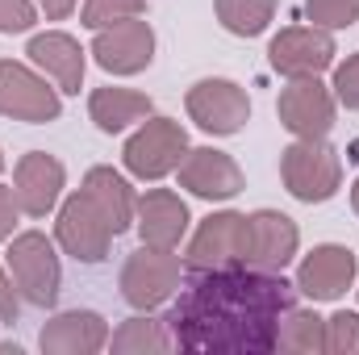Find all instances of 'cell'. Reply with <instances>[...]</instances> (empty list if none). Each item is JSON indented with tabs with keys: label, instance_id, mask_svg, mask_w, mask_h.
I'll return each instance as SVG.
<instances>
[{
	"label": "cell",
	"instance_id": "cell-26",
	"mask_svg": "<svg viewBox=\"0 0 359 355\" xmlns=\"http://www.w3.org/2000/svg\"><path fill=\"white\" fill-rule=\"evenodd\" d=\"M305 17L318 29H347L359 21V0H305Z\"/></svg>",
	"mask_w": 359,
	"mask_h": 355
},
{
	"label": "cell",
	"instance_id": "cell-25",
	"mask_svg": "<svg viewBox=\"0 0 359 355\" xmlns=\"http://www.w3.org/2000/svg\"><path fill=\"white\" fill-rule=\"evenodd\" d=\"M130 17H147V0H84L80 8V25H88L92 34Z\"/></svg>",
	"mask_w": 359,
	"mask_h": 355
},
{
	"label": "cell",
	"instance_id": "cell-30",
	"mask_svg": "<svg viewBox=\"0 0 359 355\" xmlns=\"http://www.w3.org/2000/svg\"><path fill=\"white\" fill-rule=\"evenodd\" d=\"M17 213H21V205H17V196H13V184H0V243L13 239Z\"/></svg>",
	"mask_w": 359,
	"mask_h": 355
},
{
	"label": "cell",
	"instance_id": "cell-11",
	"mask_svg": "<svg viewBox=\"0 0 359 355\" xmlns=\"http://www.w3.org/2000/svg\"><path fill=\"white\" fill-rule=\"evenodd\" d=\"M334 38L330 29L318 25H288L271 38L268 63L271 72H280L284 80H305V76H322L334 67Z\"/></svg>",
	"mask_w": 359,
	"mask_h": 355
},
{
	"label": "cell",
	"instance_id": "cell-1",
	"mask_svg": "<svg viewBox=\"0 0 359 355\" xmlns=\"http://www.w3.org/2000/svg\"><path fill=\"white\" fill-rule=\"evenodd\" d=\"M292 305H297V284H288L284 272L243 264L196 272V280L180 288L163 322L180 351L268 355L276 351L280 318Z\"/></svg>",
	"mask_w": 359,
	"mask_h": 355
},
{
	"label": "cell",
	"instance_id": "cell-14",
	"mask_svg": "<svg viewBox=\"0 0 359 355\" xmlns=\"http://www.w3.org/2000/svg\"><path fill=\"white\" fill-rule=\"evenodd\" d=\"M63 188H67V168L55 155L29 151V155L17 159V168H13V196H17L25 217H46L50 209H59Z\"/></svg>",
	"mask_w": 359,
	"mask_h": 355
},
{
	"label": "cell",
	"instance_id": "cell-19",
	"mask_svg": "<svg viewBox=\"0 0 359 355\" xmlns=\"http://www.w3.org/2000/svg\"><path fill=\"white\" fill-rule=\"evenodd\" d=\"M247 217H251V260L247 264L264 267V272H284L301 251L297 222L280 209H255Z\"/></svg>",
	"mask_w": 359,
	"mask_h": 355
},
{
	"label": "cell",
	"instance_id": "cell-7",
	"mask_svg": "<svg viewBox=\"0 0 359 355\" xmlns=\"http://www.w3.org/2000/svg\"><path fill=\"white\" fill-rule=\"evenodd\" d=\"M63 96L50 88L42 72H34L21 59H0V117L25 121V126H46L59 121Z\"/></svg>",
	"mask_w": 359,
	"mask_h": 355
},
{
	"label": "cell",
	"instance_id": "cell-10",
	"mask_svg": "<svg viewBox=\"0 0 359 355\" xmlns=\"http://www.w3.org/2000/svg\"><path fill=\"white\" fill-rule=\"evenodd\" d=\"M276 113L292 138H326L334 130L339 100L322 84V76H305V80H288V88H280Z\"/></svg>",
	"mask_w": 359,
	"mask_h": 355
},
{
	"label": "cell",
	"instance_id": "cell-2",
	"mask_svg": "<svg viewBox=\"0 0 359 355\" xmlns=\"http://www.w3.org/2000/svg\"><path fill=\"white\" fill-rule=\"evenodd\" d=\"M4 267L21 293L25 305L34 309H50L59 301V288H63V267L55 255V243L42 234V230H21L8 239V251H4Z\"/></svg>",
	"mask_w": 359,
	"mask_h": 355
},
{
	"label": "cell",
	"instance_id": "cell-31",
	"mask_svg": "<svg viewBox=\"0 0 359 355\" xmlns=\"http://www.w3.org/2000/svg\"><path fill=\"white\" fill-rule=\"evenodd\" d=\"M17 314H21V293H17L13 276L0 267V322H17Z\"/></svg>",
	"mask_w": 359,
	"mask_h": 355
},
{
	"label": "cell",
	"instance_id": "cell-17",
	"mask_svg": "<svg viewBox=\"0 0 359 355\" xmlns=\"http://www.w3.org/2000/svg\"><path fill=\"white\" fill-rule=\"evenodd\" d=\"M188 205L180 201V192L172 188H147L138 196V217L134 230L142 239V247H159V251H176L188 234Z\"/></svg>",
	"mask_w": 359,
	"mask_h": 355
},
{
	"label": "cell",
	"instance_id": "cell-23",
	"mask_svg": "<svg viewBox=\"0 0 359 355\" xmlns=\"http://www.w3.org/2000/svg\"><path fill=\"white\" fill-rule=\"evenodd\" d=\"M276 351H297V355L326 351V318H318L313 309H297V305H292V309L280 318Z\"/></svg>",
	"mask_w": 359,
	"mask_h": 355
},
{
	"label": "cell",
	"instance_id": "cell-21",
	"mask_svg": "<svg viewBox=\"0 0 359 355\" xmlns=\"http://www.w3.org/2000/svg\"><path fill=\"white\" fill-rule=\"evenodd\" d=\"M155 113V100L147 92H134V88H96L88 96V117L96 121L100 134H121L138 121H147Z\"/></svg>",
	"mask_w": 359,
	"mask_h": 355
},
{
	"label": "cell",
	"instance_id": "cell-15",
	"mask_svg": "<svg viewBox=\"0 0 359 355\" xmlns=\"http://www.w3.org/2000/svg\"><path fill=\"white\" fill-rule=\"evenodd\" d=\"M176 176H180V188H188L201 201H234L247 188L243 168L217 147H188Z\"/></svg>",
	"mask_w": 359,
	"mask_h": 355
},
{
	"label": "cell",
	"instance_id": "cell-29",
	"mask_svg": "<svg viewBox=\"0 0 359 355\" xmlns=\"http://www.w3.org/2000/svg\"><path fill=\"white\" fill-rule=\"evenodd\" d=\"M38 21L34 0H0V34H29Z\"/></svg>",
	"mask_w": 359,
	"mask_h": 355
},
{
	"label": "cell",
	"instance_id": "cell-22",
	"mask_svg": "<svg viewBox=\"0 0 359 355\" xmlns=\"http://www.w3.org/2000/svg\"><path fill=\"white\" fill-rule=\"evenodd\" d=\"M109 347L117 355H147V351H172V330L163 318H151L147 309H138V318H126L113 335H109Z\"/></svg>",
	"mask_w": 359,
	"mask_h": 355
},
{
	"label": "cell",
	"instance_id": "cell-8",
	"mask_svg": "<svg viewBox=\"0 0 359 355\" xmlns=\"http://www.w3.org/2000/svg\"><path fill=\"white\" fill-rule=\"evenodd\" d=\"M184 109L213 138H230V134H238L251 121V96H247V88L234 84V80H222V76L196 80L188 88V96H184Z\"/></svg>",
	"mask_w": 359,
	"mask_h": 355
},
{
	"label": "cell",
	"instance_id": "cell-24",
	"mask_svg": "<svg viewBox=\"0 0 359 355\" xmlns=\"http://www.w3.org/2000/svg\"><path fill=\"white\" fill-rule=\"evenodd\" d=\"M217 21L234 38H259L276 17V0H213Z\"/></svg>",
	"mask_w": 359,
	"mask_h": 355
},
{
	"label": "cell",
	"instance_id": "cell-13",
	"mask_svg": "<svg viewBox=\"0 0 359 355\" xmlns=\"http://www.w3.org/2000/svg\"><path fill=\"white\" fill-rule=\"evenodd\" d=\"M359 276V260L343 243H318L297 267V293L309 301H339Z\"/></svg>",
	"mask_w": 359,
	"mask_h": 355
},
{
	"label": "cell",
	"instance_id": "cell-20",
	"mask_svg": "<svg viewBox=\"0 0 359 355\" xmlns=\"http://www.w3.org/2000/svg\"><path fill=\"white\" fill-rule=\"evenodd\" d=\"M80 188L88 192L92 205L104 213V222L113 226V234L134 230V217H138V196H134L130 180L121 176V172H113V168H92Z\"/></svg>",
	"mask_w": 359,
	"mask_h": 355
},
{
	"label": "cell",
	"instance_id": "cell-16",
	"mask_svg": "<svg viewBox=\"0 0 359 355\" xmlns=\"http://www.w3.org/2000/svg\"><path fill=\"white\" fill-rule=\"evenodd\" d=\"M25 55H29V63H34L59 92L76 96V92L84 88V67H88L84 55H88V51H84L72 34H63V29L34 34L29 46H25Z\"/></svg>",
	"mask_w": 359,
	"mask_h": 355
},
{
	"label": "cell",
	"instance_id": "cell-5",
	"mask_svg": "<svg viewBox=\"0 0 359 355\" xmlns=\"http://www.w3.org/2000/svg\"><path fill=\"white\" fill-rule=\"evenodd\" d=\"M247 260H251V217L234 213V209L209 213L196 226V234L188 239V251H184V264L192 272L243 267Z\"/></svg>",
	"mask_w": 359,
	"mask_h": 355
},
{
	"label": "cell",
	"instance_id": "cell-4",
	"mask_svg": "<svg viewBox=\"0 0 359 355\" xmlns=\"http://www.w3.org/2000/svg\"><path fill=\"white\" fill-rule=\"evenodd\" d=\"M184 155H188V130L180 126L176 117H163V113H151L147 121H138V130L121 147L126 172L138 180L172 176L184 163Z\"/></svg>",
	"mask_w": 359,
	"mask_h": 355
},
{
	"label": "cell",
	"instance_id": "cell-28",
	"mask_svg": "<svg viewBox=\"0 0 359 355\" xmlns=\"http://www.w3.org/2000/svg\"><path fill=\"white\" fill-rule=\"evenodd\" d=\"M330 92H334L339 105H347V109L359 113V51L347 55V63L334 67V84H330Z\"/></svg>",
	"mask_w": 359,
	"mask_h": 355
},
{
	"label": "cell",
	"instance_id": "cell-18",
	"mask_svg": "<svg viewBox=\"0 0 359 355\" xmlns=\"http://www.w3.org/2000/svg\"><path fill=\"white\" fill-rule=\"evenodd\" d=\"M38 347L46 355H96L109 347V322L96 309H63L42 326Z\"/></svg>",
	"mask_w": 359,
	"mask_h": 355
},
{
	"label": "cell",
	"instance_id": "cell-27",
	"mask_svg": "<svg viewBox=\"0 0 359 355\" xmlns=\"http://www.w3.org/2000/svg\"><path fill=\"white\" fill-rule=\"evenodd\" d=\"M326 351L330 355H359V314L339 309L326 318Z\"/></svg>",
	"mask_w": 359,
	"mask_h": 355
},
{
	"label": "cell",
	"instance_id": "cell-34",
	"mask_svg": "<svg viewBox=\"0 0 359 355\" xmlns=\"http://www.w3.org/2000/svg\"><path fill=\"white\" fill-rule=\"evenodd\" d=\"M0 172H4V151H0Z\"/></svg>",
	"mask_w": 359,
	"mask_h": 355
},
{
	"label": "cell",
	"instance_id": "cell-33",
	"mask_svg": "<svg viewBox=\"0 0 359 355\" xmlns=\"http://www.w3.org/2000/svg\"><path fill=\"white\" fill-rule=\"evenodd\" d=\"M351 209H355V213H359V180H355V184H351Z\"/></svg>",
	"mask_w": 359,
	"mask_h": 355
},
{
	"label": "cell",
	"instance_id": "cell-32",
	"mask_svg": "<svg viewBox=\"0 0 359 355\" xmlns=\"http://www.w3.org/2000/svg\"><path fill=\"white\" fill-rule=\"evenodd\" d=\"M76 4H80V0H38V8L46 13V21H67Z\"/></svg>",
	"mask_w": 359,
	"mask_h": 355
},
{
	"label": "cell",
	"instance_id": "cell-12",
	"mask_svg": "<svg viewBox=\"0 0 359 355\" xmlns=\"http://www.w3.org/2000/svg\"><path fill=\"white\" fill-rule=\"evenodd\" d=\"M92 59L109 76H138L155 63V29L142 17L117 21L109 29H96L92 38Z\"/></svg>",
	"mask_w": 359,
	"mask_h": 355
},
{
	"label": "cell",
	"instance_id": "cell-3",
	"mask_svg": "<svg viewBox=\"0 0 359 355\" xmlns=\"http://www.w3.org/2000/svg\"><path fill=\"white\" fill-rule=\"evenodd\" d=\"M280 180L301 205H322L343 188V159L326 138H297L280 155Z\"/></svg>",
	"mask_w": 359,
	"mask_h": 355
},
{
	"label": "cell",
	"instance_id": "cell-6",
	"mask_svg": "<svg viewBox=\"0 0 359 355\" xmlns=\"http://www.w3.org/2000/svg\"><path fill=\"white\" fill-rule=\"evenodd\" d=\"M184 284V260L176 251H159V247H138L126 264H121V297L134 309H159L168 305Z\"/></svg>",
	"mask_w": 359,
	"mask_h": 355
},
{
	"label": "cell",
	"instance_id": "cell-9",
	"mask_svg": "<svg viewBox=\"0 0 359 355\" xmlns=\"http://www.w3.org/2000/svg\"><path fill=\"white\" fill-rule=\"evenodd\" d=\"M55 239L59 247L76 260V264H100L109 255V243L117 239L113 226L104 222V213L88 201V192H72L63 205H59V217H55Z\"/></svg>",
	"mask_w": 359,
	"mask_h": 355
}]
</instances>
